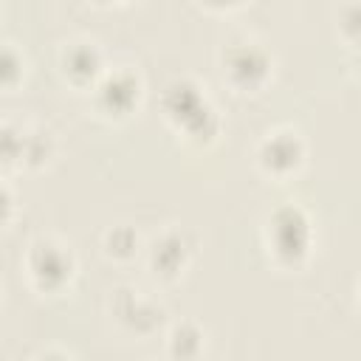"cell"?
<instances>
[{
    "label": "cell",
    "mask_w": 361,
    "mask_h": 361,
    "mask_svg": "<svg viewBox=\"0 0 361 361\" xmlns=\"http://www.w3.org/2000/svg\"><path fill=\"white\" fill-rule=\"evenodd\" d=\"M166 353L175 358H195L203 353V333L192 322H180L166 336Z\"/></svg>",
    "instance_id": "8fae6325"
},
{
    "label": "cell",
    "mask_w": 361,
    "mask_h": 361,
    "mask_svg": "<svg viewBox=\"0 0 361 361\" xmlns=\"http://www.w3.org/2000/svg\"><path fill=\"white\" fill-rule=\"evenodd\" d=\"M141 96H144V87L138 73L130 68H113V71H104V76L90 90V104L99 118L124 121L138 110Z\"/></svg>",
    "instance_id": "5b68a950"
},
{
    "label": "cell",
    "mask_w": 361,
    "mask_h": 361,
    "mask_svg": "<svg viewBox=\"0 0 361 361\" xmlns=\"http://www.w3.org/2000/svg\"><path fill=\"white\" fill-rule=\"evenodd\" d=\"M358 305H361V282H358Z\"/></svg>",
    "instance_id": "ffe728a7"
},
{
    "label": "cell",
    "mask_w": 361,
    "mask_h": 361,
    "mask_svg": "<svg viewBox=\"0 0 361 361\" xmlns=\"http://www.w3.org/2000/svg\"><path fill=\"white\" fill-rule=\"evenodd\" d=\"M3 209H6L3 212V220L8 223L11 220V192H8V186H3Z\"/></svg>",
    "instance_id": "e0dca14e"
},
{
    "label": "cell",
    "mask_w": 361,
    "mask_h": 361,
    "mask_svg": "<svg viewBox=\"0 0 361 361\" xmlns=\"http://www.w3.org/2000/svg\"><path fill=\"white\" fill-rule=\"evenodd\" d=\"M271 54L257 42H228L220 54V76L237 93H257L271 79Z\"/></svg>",
    "instance_id": "277c9868"
},
{
    "label": "cell",
    "mask_w": 361,
    "mask_h": 361,
    "mask_svg": "<svg viewBox=\"0 0 361 361\" xmlns=\"http://www.w3.org/2000/svg\"><path fill=\"white\" fill-rule=\"evenodd\" d=\"M355 68H358V71H361V45H358V48H355Z\"/></svg>",
    "instance_id": "d6986e66"
},
{
    "label": "cell",
    "mask_w": 361,
    "mask_h": 361,
    "mask_svg": "<svg viewBox=\"0 0 361 361\" xmlns=\"http://www.w3.org/2000/svg\"><path fill=\"white\" fill-rule=\"evenodd\" d=\"M164 116L166 121L183 133V138L195 147H206L217 138L220 121L214 107L206 102L200 87L189 79H175L164 93Z\"/></svg>",
    "instance_id": "6da1fadb"
},
{
    "label": "cell",
    "mask_w": 361,
    "mask_h": 361,
    "mask_svg": "<svg viewBox=\"0 0 361 361\" xmlns=\"http://www.w3.org/2000/svg\"><path fill=\"white\" fill-rule=\"evenodd\" d=\"M336 31H338V37L350 48H358L361 45V0H350V3H344L338 8Z\"/></svg>",
    "instance_id": "4fadbf2b"
},
{
    "label": "cell",
    "mask_w": 361,
    "mask_h": 361,
    "mask_svg": "<svg viewBox=\"0 0 361 361\" xmlns=\"http://www.w3.org/2000/svg\"><path fill=\"white\" fill-rule=\"evenodd\" d=\"M200 3L212 11H231V8H240L245 0H200Z\"/></svg>",
    "instance_id": "2e32d148"
},
{
    "label": "cell",
    "mask_w": 361,
    "mask_h": 361,
    "mask_svg": "<svg viewBox=\"0 0 361 361\" xmlns=\"http://www.w3.org/2000/svg\"><path fill=\"white\" fill-rule=\"evenodd\" d=\"M262 240H265L268 257L279 268H299L307 259L313 245V228H310L307 212L296 203L276 206L265 220Z\"/></svg>",
    "instance_id": "7a4b0ae2"
},
{
    "label": "cell",
    "mask_w": 361,
    "mask_h": 361,
    "mask_svg": "<svg viewBox=\"0 0 361 361\" xmlns=\"http://www.w3.org/2000/svg\"><path fill=\"white\" fill-rule=\"evenodd\" d=\"M54 155V138L48 130L42 127H31V130H23V166H42L48 164V158Z\"/></svg>",
    "instance_id": "7c38bea8"
},
{
    "label": "cell",
    "mask_w": 361,
    "mask_h": 361,
    "mask_svg": "<svg viewBox=\"0 0 361 361\" xmlns=\"http://www.w3.org/2000/svg\"><path fill=\"white\" fill-rule=\"evenodd\" d=\"M23 271L28 285L42 296H56L71 288L76 276V259L71 248L54 237H39L28 245L23 257Z\"/></svg>",
    "instance_id": "3957f363"
},
{
    "label": "cell",
    "mask_w": 361,
    "mask_h": 361,
    "mask_svg": "<svg viewBox=\"0 0 361 361\" xmlns=\"http://www.w3.org/2000/svg\"><path fill=\"white\" fill-rule=\"evenodd\" d=\"M257 166L262 175L274 178V180H285L290 175H296L305 164V141L296 130L290 127H276L271 133H265L254 149Z\"/></svg>",
    "instance_id": "8992f818"
},
{
    "label": "cell",
    "mask_w": 361,
    "mask_h": 361,
    "mask_svg": "<svg viewBox=\"0 0 361 361\" xmlns=\"http://www.w3.org/2000/svg\"><path fill=\"white\" fill-rule=\"evenodd\" d=\"M96 6H121V3H127V0H93Z\"/></svg>",
    "instance_id": "ac0fdd59"
},
{
    "label": "cell",
    "mask_w": 361,
    "mask_h": 361,
    "mask_svg": "<svg viewBox=\"0 0 361 361\" xmlns=\"http://www.w3.org/2000/svg\"><path fill=\"white\" fill-rule=\"evenodd\" d=\"M59 76L65 85L76 87V90H93L96 82L104 76V56L99 51L96 42L87 39H73L65 42L59 51Z\"/></svg>",
    "instance_id": "52a82bcc"
},
{
    "label": "cell",
    "mask_w": 361,
    "mask_h": 361,
    "mask_svg": "<svg viewBox=\"0 0 361 361\" xmlns=\"http://www.w3.org/2000/svg\"><path fill=\"white\" fill-rule=\"evenodd\" d=\"M110 313L116 316V322L127 333H135V336H149V333H155L164 324V310L155 302L144 299L133 288L113 290V296H110Z\"/></svg>",
    "instance_id": "ba28073f"
},
{
    "label": "cell",
    "mask_w": 361,
    "mask_h": 361,
    "mask_svg": "<svg viewBox=\"0 0 361 361\" xmlns=\"http://www.w3.org/2000/svg\"><path fill=\"white\" fill-rule=\"evenodd\" d=\"M189 243L183 240L180 231L175 228H166L161 231L149 245H147V265H149V274L158 279V282H175L180 279V274L186 271V262H189Z\"/></svg>",
    "instance_id": "9c48e42d"
},
{
    "label": "cell",
    "mask_w": 361,
    "mask_h": 361,
    "mask_svg": "<svg viewBox=\"0 0 361 361\" xmlns=\"http://www.w3.org/2000/svg\"><path fill=\"white\" fill-rule=\"evenodd\" d=\"M138 251H141V240L133 226L118 223V226L107 228L102 237V254L113 262H133L138 257Z\"/></svg>",
    "instance_id": "30bf717a"
},
{
    "label": "cell",
    "mask_w": 361,
    "mask_h": 361,
    "mask_svg": "<svg viewBox=\"0 0 361 361\" xmlns=\"http://www.w3.org/2000/svg\"><path fill=\"white\" fill-rule=\"evenodd\" d=\"M23 164V130H14L8 121L3 124V166L11 169Z\"/></svg>",
    "instance_id": "9a60e30c"
},
{
    "label": "cell",
    "mask_w": 361,
    "mask_h": 361,
    "mask_svg": "<svg viewBox=\"0 0 361 361\" xmlns=\"http://www.w3.org/2000/svg\"><path fill=\"white\" fill-rule=\"evenodd\" d=\"M23 76H25V59H23V54L11 42H6L3 45V54H0V82H3V87L6 90H14L23 82Z\"/></svg>",
    "instance_id": "5bb4252c"
}]
</instances>
